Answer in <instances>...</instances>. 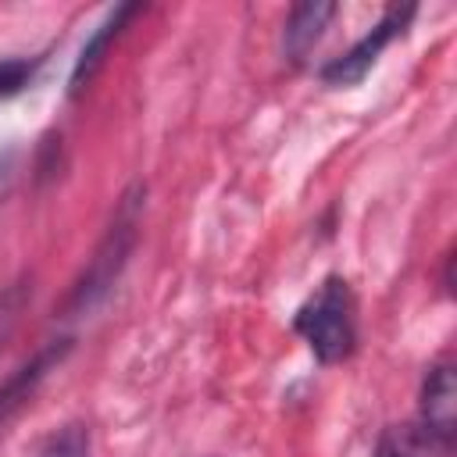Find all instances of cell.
Returning a JSON list of instances; mask_svg holds the SVG:
<instances>
[{
	"label": "cell",
	"mask_w": 457,
	"mask_h": 457,
	"mask_svg": "<svg viewBox=\"0 0 457 457\" xmlns=\"http://www.w3.org/2000/svg\"><path fill=\"white\" fill-rule=\"evenodd\" d=\"M139 211H143V186H132L121 196V204L114 211V221L107 225L104 239L96 243V250L86 261L82 275L75 278L71 296H68V314H86L111 293V286L118 282V275H121V268H125V261H129V253L136 246Z\"/></svg>",
	"instance_id": "6da1fadb"
},
{
	"label": "cell",
	"mask_w": 457,
	"mask_h": 457,
	"mask_svg": "<svg viewBox=\"0 0 457 457\" xmlns=\"http://www.w3.org/2000/svg\"><path fill=\"white\" fill-rule=\"evenodd\" d=\"M293 328L311 346L321 364H339L357 346V303L350 282L332 275L318 286V293L296 311Z\"/></svg>",
	"instance_id": "7a4b0ae2"
},
{
	"label": "cell",
	"mask_w": 457,
	"mask_h": 457,
	"mask_svg": "<svg viewBox=\"0 0 457 457\" xmlns=\"http://www.w3.org/2000/svg\"><path fill=\"white\" fill-rule=\"evenodd\" d=\"M414 18V7H386V14L346 50V54H339L336 61H328L325 64V71H321V79L328 82V86H350V82H361L368 71H371V64L378 61V54L407 29V21Z\"/></svg>",
	"instance_id": "3957f363"
},
{
	"label": "cell",
	"mask_w": 457,
	"mask_h": 457,
	"mask_svg": "<svg viewBox=\"0 0 457 457\" xmlns=\"http://www.w3.org/2000/svg\"><path fill=\"white\" fill-rule=\"evenodd\" d=\"M418 414H421L425 436H432L443 446L453 443V432H457V382H453V368L450 364H436L425 375Z\"/></svg>",
	"instance_id": "277c9868"
},
{
	"label": "cell",
	"mask_w": 457,
	"mask_h": 457,
	"mask_svg": "<svg viewBox=\"0 0 457 457\" xmlns=\"http://www.w3.org/2000/svg\"><path fill=\"white\" fill-rule=\"evenodd\" d=\"M132 14H139L136 4H121V7H114V11L96 25V32L82 43V50H79V57H75V64H71V79H68V93H71V96L82 93V89L93 82V75L100 71V64H104V57H107L111 43L121 36V29H125V21H129Z\"/></svg>",
	"instance_id": "5b68a950"
},
{
	"label": "cell",
	"mask_w": 457,
	"mask_h": 457,
	"mask_svg": "<svg viewBox=\"0 0 457 457\" xmlns=\"http://www.w3.org/2000/svg\"><path fill=\"white\" fill-rule=\"evenodd\" d=\"M336 14V4H321V0H307L296 4L286 18V32H282V46L289 61H303L311 54V46L321 39L328 18Z\"/></svg>",
	"instance_id": "8992f818"
},
{
	"label": "cell",
	"mask_w": 457,
	"mask_h": 457,
	"mask_svg": "<svg viewBox=\"0 0 457 457\" xmlns=\"http://www.w3.org/2000/svg\"><path fill=\"white\" fill-rule=\"evenodd\" d=\"M36 457H89V432L82 425H64L46 436Z\"/></svg>",
	"instance_id": "52a82bcc"
},
{
	"label": "cell",
	"mask_w": 457,
	"mask_h": 457,
	"mask_svg": "<svg viewBox=\"0 0 457 457\" xmlns=\"http://www.w3.org/2000/svg\"><path fill=\"white\" fill-rule=\"evenodd\" d=\"M39 61H29V57H11V61H0V96H11L18 89H25L36 75Z\"/></svg>",
	"instance_id": "ba28073f"
},
{
	"label": "cell",
	"mask_w": 457,
	"mask_h": 457,
	"mask_svg": "<svg viewBox=\"0 0 457 457\" xmlns=\"http://www.w3.org/2000/svg\"><path fill=\"white\" fill-rule=\"evenodd\" d=\"M375 457H411V453H407V450H403V446H400V443H396L393 436H386V439L378 443V450H375Z\"/></svg>",
	"instance_id": "9c48e42d"
}]
</instances>
